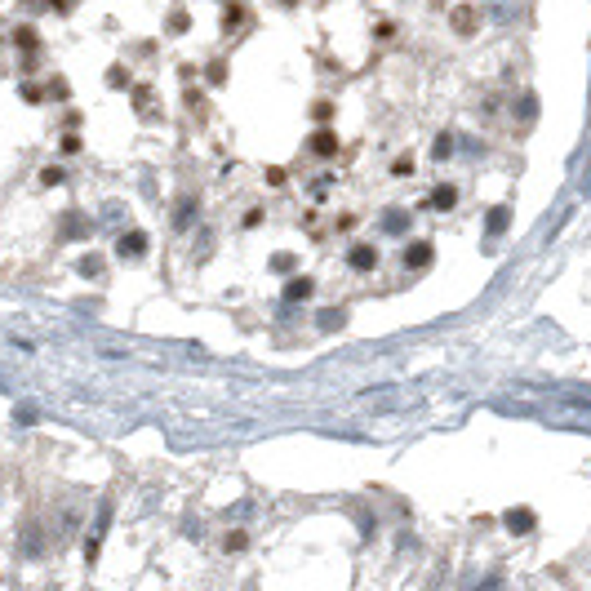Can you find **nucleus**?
Segmentation results:
<instances>
[{
  "label": "nucleus",
  "instance_id": "1",
  "mask_svg": "<svg viewBox=\"0 0 591 591\" xmlns=\"http://www.w3.org/2000/svg\"><path fill=\"white\" fill-rule=\"evenodd\" d=\"M45 543H49V538H45L40 520H23V534H18V556H23V560H40Z\"/></svg>",
  "mask_w": 591,
  "mask_h": 591
},
{
  "label": "nucleus",
  "instance_id": "2",
  "mask_svg": "<svg viewBox=\"0 0 591 591\" xmlns=\"http://www.w3.org/2000/svg\"><path fill=\"white\" fill-rule=\"evenodd\" d=\"M151 249V241H147V231H125L121 241H116V253L121 258H143V253Z\"/></svg>",
  "mask_w": 591,
  "mask_h": 591
},
{
  "label": "nucleus",
  "instance_id": "3",
  "mask_svg": "<svg viewBox=\"0 0 591 591\" xmlns=\"http://www.w3.org/2000/svg\"><path fill=\"white\" fill-rule=\"evenodd\" d=\"M347 263H351V272H374V267H378V249L374 245H356L347 253Z\"/></svg>",
  "mask_w": 591,
  "mask_h": 591
},
{
  "label": "nucleus",
  "instance_id": "4",
  "mask_svg": "<svg viewBox=\"0 0 591 591\" xmlns=\"http://www.w3.org/2000/svg\"><path fill=\"white\" fill-rule=\"evenodd\" d=\"M307 147H311V156H333V151H338V133L333 129H316Z\"/></svg>",
  "mask_w": 591,
  "mask_h": 591
},
{
  "label": "nucleus",
  "instance_id": "5",
  "mask_svg": "<svg viewBox=\"0 0 591 591\" xmlns=\"http://www.w3.org/2000/svg\"><path fill=\"white\" fill-rule=\"evenodd\" d=\"M449 23H453V31H458V36H471L480 18H476V9H471V5H458V9H453V18H449Z\"/></svg>",
  "mask_w": 591,
  "mask_h": 591
},
{
  "label": "nucleus",
  "instance_id": "6",
  "mask_svg": "<svg viewBox=\"0 0 591 591\" xmlns=\"http://www.w3.org/2000/svg\"><path fill=\"white\" fill-rule=\"evenodd\" d=\"M507 529H512V534H529V529H534V512H529V507L507 512Z\"/></svg>",
  "mask_w": 591,
  "mask_h": 591
},
{
  "label": "nucleus",
  "instance_id": "7",
  "mask_svg": "<svg viewBox=\"0 0 591 591\" xmlns=\"http://www.w3.org/2000/svg\"><path fill=\"white\" fill-rule=\"evenodd\" d=\"M404 263H409V267H427V263H431V245H427V241L409 245V253H404Z\"/></svg>",
  "mask_w": 591,
  "mask_h": 591
},
{
  "label": "nucleus",
  "instance_id": "8",
  "mask_svg": "<svg viewBox=\"0 0 591 591\" xmlns=\"http://www.w3.org/2000/svg\"><path fill=\"white\" fill-rule=\"evenodd\" d=\"M453 200H458V192H453V187H436L431 192V205L436 209H453Z\"/></svg>",
  "mask_w": 591,
  "mask_h": 591
},
{
  "label": "nucleus",
  "instance_id": "9",
  "mask_svg": "<svg viewBox=\"0 0 591 591\" xmlns=\"http://www.w3.org/2000/svg\"><path fill=\"white\" fill-rule=\"evenodd\" d=\"M307 294H311V280H307V276L289 280V289H285V298H294V302H298V298H307Z\"/></svg>",
  "mask_w": 591,
  "mask_h": 591
},
{
  "label": "nucleus",
  "instance_id": "10",
  "mask_svg": "<svg viewBox=\"0 0 591 591\" xmlns=\"http://www.w3.org/2000/svg\"><path fill=\"white\" fill-rule=\"evenodd\" d=\"M223 547H227V551H245V547H249V534H245V529L227 534V538H223Z\"/></svg>",
  "mask_w": 591,
  "mask_h": 591
},
{
  "label": "nucleus",
  "instance_id": "11",
  "mask_svg": "<svg viewBox=\"0 0 591 591\" xmlns=\"http://www.w3.org/2000/svg\"><path fill=\"white\" fill-rule=\"evenodd\" d=\"M36 418H40V414L31 409V404H18V409H13V422H18V427H31Z\"/></svg>",
  "mask_w": 591,
  "mask_h": 591
},
{
  "label": "nucleus",
  "instance_id": "12",
  "mask_svg": "<svg viewBox=\"0 0 591 591\" xmlns=\"http://www.w3.org/2000/svg\"><path fill=\"white\" fill-rule=\"evenodd\" d=\"M76 272H80V276H98V272H103V258H94V253H89V258H80Z\"/></svg>",
  "mask_w": 591,
  "mask_h": 591
},
{
  "label": "nucleus",
  "instance_id": "13",
  "mask_svg": "<svg viewBox=\"0 0 591 591\" xmlns=\"http://www.w3.org/2000/svg\"><path fill=\"white\" fill-rule=\"evenodd\" d=\"M392 174H396V178H404V174H414V160H409V156H400V160L392 165Z\"/></svg>",
  "mask_w": 591,
  "mask_h": 591
},
{
  "label": "nucleus",
  "instance_id": "14",
  "mask_svg": "<svg viewBox=\"0 0 591 591\" xmlns=\"http://www.w3.org/2000/svg\"><path fill=\"white\" fill-rule=\"evenodd\" d=\"M18 45L31 49V45H36V31H31V27H18Z\"/></svg>",
  "mask_w": 591,
  "mask_h": 591
},
{
  "label": "nucleus",
  "instance_id": "15",
  "mask_svg": "<svg viewBox=\"0 0 591 591\" xmlns=\"http://www.w3.org/2000/svg\"><path fill=\"white\" fill-rule=\"evenodd\" d=\"M507 227V209H494V218H489V231H502Z\"/></svg>",
  "mask_w": 591,
  "mask_h": 591
},
{
  "label": "nucleus",
  "instance_id": "16",
  "mask_svg": "<svg viewBox=\"0 0 591 591\" xmlns=\"http://www.w3.org/2000/svg\"><path fill=\"white\" fill-rule=\"evenodd\" d=\"M272 267H276V272H289V267H294V258H289V253H276V258H272Z\"/></svg>",
  "mask_w": 591,
  "mask_h": 591
},
{
  "label": "nucleus",
  "instance_id": "17",
  "mask_svg": "<svg viewBox=\"0 0 591 591\" xmlns=\"http://www.w3.org/2000/svg\"><path fill=\"white\" fill-rule=\"evenodd\" d=\"M54 9H72V0H54Z\"/></svg>",
  "mask_w": 591,
  "mask_h": 591
}]
</instances>
